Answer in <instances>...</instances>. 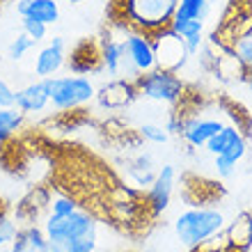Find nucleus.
<instances>
[{"instance_id":"30","label":"nucleus","mask_w":252,"mask_h":252,"mask_svg":"<svg viewBox=\"0 0 252 252\" xmlns=\"http://www.w3.org/2000/svg\"><path fill=\"white\" fill-rule=\"evenodd\" d=\"M248 239H250V243H252V213H248Z\"/></svg>"},{"instance_id":"12","label":"nucleus","mask_w":252,"mask_h":252,"mask_svg":"<svg viewBox=\"0 0 252 252\" xmlns=\"http://www.w3.org/2000/svg\"><path fill=\"white\" fill-rule=\"evenodd\" d=\"M222 122L216 117H199V115H184V126H181V138L192 149H204L206 142L222 128Z\"/></svg>"},{"instance_id":"31","label":"nucleus","mask_w":252,"mask_h":252,"mask_svg":"<svg viewBox=\"0 0 252 252\" xmlns=\"http://www.w3.org/2000/svg\"><path fill=\"white\" fill-rule=\"evenodd\" d=\"M248 76H250V80H252V64L248 66Z\"/></svg>"},{"instance_id":"18","label":"nucleus","mask_w":252,"mask_h":252,"mask_svg":"<svg viewBox=\"0 0 252 252\" xmlns=\"http://www.w3.org/2000/svg\"><path fill=\"white\" fill-rule=\"evenodd\" d=\"M9 252H51L48 241L44 236V229L37 225H23L16 232V239L12 241Z\"/></svg>"},{"instance_id":"22","label":"nucleus","mask_w":252,"mask_h":252,"mask_svg":"<svg viewBox=\"0 0 252 252\" xmlns=\"http://www.w3.org/2000/svg\"><path fill=\"white\" fill-rule=\"evenodd\" d=\"M16 232H19L16 220L12 218V213L5 206H0V250H7L12 246V241L16 239Z\"/></svg>"},{"instance_id":"32","label":"nucleus","mask_w":252,"mask_h":252,"mask_svg":"<svg viewBox=\"0 0 252 252\" xmlns=\"http://www.w3.org/2000/svg\"><path fill=\"white\" fill-rule=\"evenodd\" d=\"M71 2H83V0H71Z\"/></svg>"},{"instance_id":"17","label":"nucleus","mask_w":252,"mask_h":252,"mask_svg":"<svg viewBox=\"0 0 252 252\" xmlns=\"http://www.w3.org/2000/svg\"><path fill=\"white\" fill-rule=\"evenodd\" d=\"M19 16H30L46 26H53L60 19V5L55 0H19L16 2Z\"/></svg>"},{"instance_id":"11","label":"nucleus","mask_w":252,"mask_h":252,"mask_svg":"<svg viewBox=\"0 0 252 252\" xmlns=\"http://www.w3.org/2000/svg\"><path fill=\"white\" fill-rule=\"evenodd\" d=\"M135 99H138V87L133 80L110 78L101 90H96V101L106 110H124Z\"/></svg>"},{"instance_id":"16","label":"nucleus","mask_w":252,"mask_h":252,"mask_svg":"<svg viewBox=\"0 0 252 252\" xmlns=\"http://www.w3.org/2000/svg\"><path fill=\"white\" fill-rule=\"evenodd\" d=\"M156 160H154V154L149 152H140L135 154L128 163H126V177L133 181V186L138 188H147L156 177Z\"/></svg>"},{"instance_id":"33","label":"nucleus","mask_w":252,"mask_h":252,"mask_svg":"<svg viewBox=\"0 0 252 252\" xmlns=\"http://www.w3.org/2000/svg\"><path fill=\"white\" fill-rule=\"evenodd\" d=\"M108 2H115V0H108Z\"/></svg>"},{"instance_id":"7","label":"nucleus","mask_w":252,"mask_h":252,"mask_svg":"<svg viewBox=\"0 0 252 252\" xmlns=\"http://www.w3.org/2000/svg\"><path fill=\"white\" fill-rule=\"evenodd\" d=\"M174 186H177V170H174V165L158 167V172H156L154 181L147 186V192H145L147 213H149L154 220L160 218V216L170 209Z\"/></svg>"},{"instance_id":"10","label":"nucleus","mask_w":252,"mask_h":252,"mask_svg":"<svg viewBox=\"0 0 252 252\" xmlns=\"http://www.w3.org/2000/svg\"><path fill=\"white\" fill-rule=\"evenodd\" d=\"M124 41H126V53L131 58L133 66L140 71V76L158 66L156 64V53H154V41L149 34L124 28Z\"/></svg>"},{"instance_id":"3","label":"nucleus","mask_w":252,"mask_h":252,"mask_svg":"<svg viewBox=\"0 0 252 252\" xmlns=\"http://www.w3.org/2000/svg\"><path fill=\"white\" fill-rule=\"evenodd\" d=\"M227 220L225 213L213 206H192L188 211L179 213L174 220V236L179 239L181 246L186 248H202L204 243L220 236L225 232Z\"/></svg>"},{"instance_id":"25","label":"nucleus","mask_w":252,"mask_h":252,"mask_svg":"<svg viewBox=\"0 0 252 252\" xmlns=\"http://www.w3.org/2000/svg\"><path fill=\"white\" fill-rule=\"evenodd\" d=\"M34 46H37V41L30 39L26 32H21L19 37H14L12 39V44H9V48H7V53H9V58H12L14 62H19V60H23Z\"/></svg>"},{"instance_id":"14","label":"nucleus","mask_w":252,"mask_h":252,"mask_svg":"<svg viewBox=\"0 0 252 252\" xmlns=\"http://www.w3.org/2000/svg\"><path fill=\"white\" fill-rule=\"evenodd\" d=\"M14 106L19 108L23 115L44 113V110L51 106V94H48L46 78L32 80V83L19 87V90H16V103H14Z\"/></svg>"},{"instance_id":"27","label":"nucleus","mask_w":252,"mask_h":252,"mask_svg":"<svg viewBox=\"0 0 252 252\" xmlns=\"http://www.w3.org/2000/svg\"><path fill=\"white\" fill-rule=\"evenodd\" d=\"M234 55L236 60L241 62L243 71L248 73V66L252 64V34H246V37H239L236 44H234Z\"/></svg>"},{"instance_id":"19","label":"nucleus","mask_w":252,"mask_h":252,"mask_svg":"<svg viewBox=\"0 0 252 252\" xmlns=\"http://www.w3.org/2000/svg\"><path fill=\"white\" fill-rule=\"evenodd\" d=\"M174 32L179 34L184 44H186L188 53L195 55L202 48L204 41V21H195V19H174L170 26Z\"/></svg>"},{"instance_id":"35","label":"nucleus","mask_w":252,"mask_h":252,"mask_svg":"<svg viewBox=\"0 0 252 252\" xmlns=\"http://www.w3.org/2000/svg\"><path fill=\"white\" fill-rule=\"evenodd\" d=\"M250 85H252V80H250Z\"/></svg>"},{"instance_id":"20","label":"nucleus","mask_w":252,"mask_h":252,"mask_svg":"<svg viewBox=\"0 0 252 252\" xmlns=\"http://www.w3.org/2000/svg\"><path fill=\"white\" fill-rule=\"evenodd\" d=\"M26 117L16 106L9 108H0V147H5L9 140L16 135V133L23 128L26 124Z\"/></svg>"},{"instance_id":"9","label":"nucleus","mask_w":252,"mask_h":252,"mask_svg":"<svg viewBox=\"0 0 252 252\" xmlns=\"http://www.w3.org/2000/svg\"><path fill=\"white\" fill-rule=\"evenodd\" d=\"M204 149L211 154V156H225V158H229L232 163L239 165L248 152V145H246L243 133H241L236 126L225 124L209 142H206Z\"/></svg>"},{"instance_id":"2","label":"nucleus","mask_w":252,"mask_h":252,"mask_svg":"<svg viewBox=\"0 0 252 252\" xmlns=\"http://www.w3.org/2000/svg\"><path fill=\"white\" fill-rule=\"evenodd\" d=\"M179 0H115L108 2L110 23L145 34H156L172 26Z\"/></svg>"},{"instance_id":"24","label":"nucleus","mask_w":252,"mask_h":252,"mask_svg":"<svg viewBox=\"0 0 252 252\" xmlns=\"http://www.w3.org/2000/svg\"><path fill=\"white\" fill-rule=\"evenodd\" d=\"M138 131H140V138L145 140V142H149V145H165L167 140H170V133H167L165 126L152 124V122L142 124Z\"/></svg>"},{"instance_id":"26","label":"nucleus","mask_w":252,"mask_h":252,"mask_svg":"<svg viewBox=\"0 0 252 252\" xmlns=\"http://www.w3.org/2000/svg\"><path fill=\"white\" fill-rule=\"evenodd\" d=\"M21 32H26L30 39H34L39 44V41L46 39L48 26L41 23V21H37V19H30V16H21Z\"/></svg>"},{"instance_id":"29","label":"nucleus","mask_w":252,"mask_h":252,"mask_svg":"<svg viewBox=\"0 0 252 252\" xmlns=\"http://www.w3.org/2000/svg\"><path fill=\"white\" fill-rule=\"evenodd\" d=\"M16 103V90L5 78H0V108H9Z\"/></svg>"},{"instance_id":"28","label":"nucleus","mask_w":252,"mask_h":252,"mask_svg":"<svg viewBox=\"0 0 252 252\" xmlns=\"http://www.w3.org/2000/svg\"><path fill=\"white\" fill-rule=\"evenodd\" d=\"M213 167H216V172H218L220 179H229V177L236 172V163H232V160L225 158V156H213Z\"/></svg>"},{"instance_id":"21","label":"nucleus","mask_w":252,"mask_h":252,"mask_svg":"<svg viewBox=\"0 0 252 252\" xmlns=\"http://www.w3.org/2000/svg\"><path fill=\"white\" fill-rule=\"evenodd\" d=\"M211 7L213 5L209 2V0H179L174 19L206 21V16H209V12H211Z\"/></svg>"},{"instance_id":"6","label":"nucleus","mask_w":252,"mask_h":252,"mask_svg":"<svg viewBox=\"0 0 252 252\" xmlns=\"http://www.w3.org/2000/svg\"><path fill=\"white\" fill-rule=\"evenodd\" d=\"M99 53H101V71L108 73V78H124V80H133V83L140 78V71L133 66L131 58L126 53L124 34L113 37L108 32L99 41Z\"/></svg>"},{"instance_id":"23","label":"nucleus","mask_w":252,"mask_h":252,"mask_svg":"<svg viewBox=\"0 0 252 252\" xmlns=\"http://www.w3.org/2000/svg\"><path fill=\"white\" fill-rule=\"evenodd\" d=\"M78 209V199L71 197V195H64V192H58V195H51V202H48V211L51 216H66Z\"/></svg>"},{"instance_id":"1","label":"nucleus","mask_w":252,"mask_h":252,"mask_svg":"<svg viewBox=\"0 0 252 252\" xmlns=\"http://www.w3.org/2000/svg\"><path fill=\"white\" fill-rule=\"evenodd\" d=\"M44 236L51 252H99L101 220L90 209H76L66 216H44Z\"/></svg>"},{"instance_id":"15","label":"nucleus","mask_w":252,"mask_h":252,"mask_svg":"<svg viewBox=\"0 0 252 252\" xmlns=\"http://www.w3.org/2000/svg\"><path fill=\"white\" fill-rule=\"evenodd\" d=\"M66 64L73 73L78 76H87V73H96L101 71V53H99V44H90L83 41L71 51V55H66Z\"/></svg>"},{"instance_id":"8","label":"nucleus","mask_w":252,"mask_h":252,"mask_svg":"<svg viewBox=\"0 0 252 252\" xmlns=\"http://www.w3.org/2000/svg\"><path fill=\"white\" fill-rule=\"evenodd\" d=\"M152 41H154V53H156V64L160 69L179 71L181 66H186L190 53H188L184 39L174 32L172 28H165V30L152 34Z\"/></svg>"},{"instance_id":"4","label":"nucleus","mask_w":252,"mask_h":252,"mask_svg":"<svg viewBox=\"0 0 252 252\" xmlns=\"http://www.w3.org/2000/svg\"><path fill=\"white\" fill-rule=\"evenodd\" d=\"M135 87H138L140 99L170 108H177L186 96V83L179 76V71H170V69H160V66L142 73L135 80Z\"/></svg>"},{"instance_id":"5","label":"nucleus","mask_w":252,"mask_h":252,"mask_svg":"<svg viewBox=\"0 0 252 252\" xmlns=\"http://www.w3.org/2000/svg\"><path fill=\"white\" fill-rule=\"evenodd\" d=\"M46 85L51 94V106L58 113H73L96 99V85L87 76H78V73L46 78Z\"/></svg>"},{"instance_id":"34","label":"nucleus","mask_w":252,"mask_h":252,"mask_svg":"<svg viewBox=\"0 0 252 252\" xmlns=\"http://www.w3.org/2000/svg\"><path fill=\"white\" fill-rule=\"evenodd\" d=\"M0 206H2V202H0Z\"/></svg>"},{"instance_id":"36","label":"nucleus","mask_w":252,"mask_h":252,"mask_svg":"<svg viewBox=\"0 0 252 252\" xmlns=\"http://www.w3.org/2000/svg\"><path fill=\"white\" fill-rule=\"evenodd\" d=\"M0 2H2V0H0Z\"/></svg>"},{"instance_id":"13","label":"nucleus","mask_w":252,"mask_h":252,"mask_svg":"<svg viewBox=\"0 0 252 252\" xmlns=\"http://www.w3.org/2000/svg\"><path fill=\"white\" fill-rule=\"evenodd\" d=\"M66 64V44L62 37H53V39L44 44L39 48V53L34 58V76L37 78H53L60 73V69Z\"/></svg>"}]
</instances>
